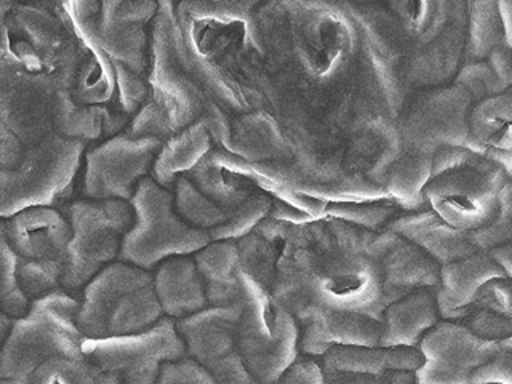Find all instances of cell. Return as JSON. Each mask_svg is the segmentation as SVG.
Instances as JSON below:
<instances>
[{
  "label": "cell",
  "mask_w": 512,
  "mask_h": 384,
  "mask_svg": "<svg viewBox=\"0 0 512 384\" xmlns=\"http://www.w3.org/2000/svg\"><path fill=\"white\" fill-rule=\"evenodd\" d=\"M394 232L335 218L292 224L280 245L271 293L298 322L314 312H354L380 322L392 303L384 255Z\"/></svg>",
  "instance_id": "obj_1"
},
{
  "label": "cell",
  "mask_w": 512,
  "mask_h": 384,
  "mask_svg": "<svg viewBox=\"0 0 512 384\" xmlns=\"http://www.w3.org/2000/svg\"><path fill=\"white\" fill-rule=\"evenodd\" d=\"M511 175L492 160L463 146H445L432 156L424 204L458 231L482 228L500 208Z\"/></svg>",
  "instance_id": "obj_2"
},
{
  "label": "cell",
  "mask_w": 512,
  "mask_h": 384,
  "mask_svg": "<svg viewBox=\"0 0 512 384\" xmlns=\"http://www.w3.org/2000/svg\"><path fill=\"white\" fill-rule=\"evenodd\" d=\"M162 317L152 271L124 261L101 269L79 295L77 327L84 338L140 333Z\"/></svg>",
  "instance_id": "obj_3"
},
{
  "label": "cell",
  "mask_w": 512,
  "mask_h": 384,
  "mask_svg": "<svg viewBox=\"0 0 512 384\" xmlns=\"http://www.w3.org/2000/svg\"><path fill=\"white\" fill-rule=\"evenodd\" d=\"M77 311L79 298L61 288L31 300L26 314L12 319L2 341L0 376L26 380L47 360L85 359Z\"/></svg>",
  "instance_id": "obj_4"
},
{
  "label": "cell",
  "mask_w": 512,
  "mask_h": 384,
  "mask_svg": "<svg viewBox=\"0 0 512 384\" xmlns=\"http://www.w3.org/2000/svg\"><path fill=\"white\" fill-rule=\"evenodd\" d=\"M240 316L237 344L255 384H274L300 356V325L271 290L239 269Z\"/></svg>",
  "instance_id": "obj_5"
},
{
  "label": "cell",
  "mask_w": 512,
  "mask_h": 384,
  "mask_svg": "<svg viewBox=\"0 0 512 384\" xmlns=\"http://www.w3.org/2000/svg\"><path fill=\"white\" fill-rule=\"evenodd\" d=\"M84 154V141L56 132L26 149L20 164L0 170V220L63 202L71 194Z\"/></svg>",
  "instance_id": "obj_6"
},
{
  "label": "cell",
  "mask_w": 512,
  "mask_h": 384,
  "mask_svg": "<svg viewBox=\"0 0 512 384\" xmlns=\"http://www.w3.org/2000/svg\"><path fill=\"white\" fill-rule=\"evenodd\" d=\"M130 205L133 223L122 240L119 261L154 271L167 258L194 255L212 242L208 232L192 228L176 213L173 192L151 176L136 186Z\"/></svg>",
  "instance_id": "obj_7"
},
{
  "label": "cell",
  "mask_w": 512,
  "mask_h": 384,
  "mask_svg": "<svg viewBox=\"0 0 512 384\" xmlns=\"http://www.w3.org/2000/svg\"><path fill=\"white\" fill-rule=\"evenodd\" d=\"M71 239L64 252L61 290L80 292L108 264L119 260L120 247L133 223L127 200L79 199L68 207Z\"/></svg>",
  "instance_id": "obj_8"
},
{
  "label": "cell",
  "mask_w": 512,
  "mask_h": 384,
  "mask_svg": "<svg viewBox=\"0 0 512 384\" xmlns=\"http://www.w3.org/2000/svg\"><path fill=\"white\" fill-rule=\"evenodd\" d=\"M5 226L29 300L61 288L64 252L71 239L68 216L55 207L28 208L5 220Z\"/></svg>",
  "instance_id": "obj_9"
},
{
  "label": "cell",
  "mask_w": 512,
  "mask_h": 384,
  "mask_svg": "<svg viewBox=\"0 0 512 384\" xmlns=\"http://www.w3.org/2000/svg\"><path fill=\"white\" fill-rule=\"evenodd\" d=\"M82 354L93 367L116 376L120 384H154L160 367L186 356V348L175 320L164 316L140 333L84 338Z\"/></svg>",
  "instance_id": "obj_10"
},
{
  "label": "cell",
  "mask_w": 512,
  "mask_h": 384,
  "mask_svg": "<svg viewBox=\"0 0 512 384\" xmlns=\"http://www.w3.org/2000/svg\"><path fill=\"white\" fill-rule=\"evenodd\" d=\"M164 141L116 135L85 152L82 194L85 199L130 202L140 181L151 173Z\"/></svg>",
  "instance_id": "obj_11"
},
{
  "label": "cell",
  "mask_w": 512,
  "mask_h": 384,
  "mask_svg": "<svg viewBox=\"0 0 512 384\" xmlns=\"http://www.w3.org/2000/svg\"><path fill=\"white\" fill-rule=\"evenodd\" d=\"M508 346H512V338L482 340L460 322L440 319L416 348L421 356L416 384H469L477 367Z\"/></svg>",
  "instance_id": "obj_12"
},
{
  "label": "cell",
  "mask_w": 512,
  "mask_h": 384,
  "mask_svg": "<svg viewBox=\"0 0 512 384\" xmlns=\"http://www.w3.org/2000/svg\"><path fill=\"white\" fill-rule=\"evenodd\" d=\"M240 304L202 311L176 320L186 356L196 360L218 384H255L248 375L237 344Z\"/></svg>",
  "instance_id": "obj_13"
},
{
  "label": "cell",
  "mask_w": 512,
  "mask_h": 384,
  "mask_svg": "<svg viewBox=\"0 0 512 384\" xmlns=\"http://www.w3.org/2000/svg\"><path fill=\"white\" fill-rule=\"evenodd\" d=\"M176 16L172 0H157V16L152 31V85L156 104L167 117L173 135L199 117V93L186 77L176 45Z\"/></svg>",
  "instance_id": "obj_14"
},
{
  "label": "cell",
  "mask_w": 512,
  "mask_h": 384,
  "mask_svg": "<svg viewBox=\"0 0 512 384\" xmlns=\"http://www.w3.org/2000/svg\"><path fill=\"white\" fill-rule=\"evenodd\" d=\"M186 176L202 196L229 216L263 191L253 164L220 146L210 149Z\"/></svg>",
  "instance_id": "obj_15"
},
{
  "label": "cell",
  "mask_w": 512,
  "mask_h": 384,
  "mask_svg": "<svg viewBox=\"0 0 512 384\" xmlns=\"http://www.w3.org/2000/svg\"><path fill=\"white\" fill-rule=\"evenodd\" d=\"M300 354L320 359L338 346H376L380 343L378 320L354 312L322 311L298 322Z\"/></svg>",
  "instance_id": "obj_16"
},
{
  "label": "cell",
  "mask_w": 512,
  "mask_h": 384,
  "mask_svg": "<svg viewBox=\"0 0 512 384\" xmlns=\"http://www.w3.org/2000/svg\"><path fill=\"white\" fill-rule=\"evenodd\" d=\"M386 229L420 248L439 268L477 252L468 232L448 226L429 208L405 215L400 212Z\"/></svg>",
  "instance_id": "obj_17"
},
{
  "label": "cell",
  "mask_w": 512,
  "mask_h": 384,
  "mask_svg": "<svg viewBox=\"0 0 512 384\" xmlns=\"http://www.w3.org/2000/svg\"><path fill=\"white\" fill-rule=\"evenodd\" d=\"M509 277L490 258L487 252L477 250L463 260L440 266L436 303L442 320H458L464 309L474 300L477 290L495 277Z\"/></svg>",
  "instance_id": "obj_18"
},
{
  "label": "cell",
  "mask_w": 512,
  "mask_h": 384,
  "mask_svg": "<svg viewBox=\"0 0 512 384\" xmlns=\"http://www.w3.org/2000/svg\"><path fill=\"white\" fill-rule=\"evenodd\" d=\"M152 282L164 316L175 322L208 308L204 280L192 255L162 261L152 271Z\"/></svg>",
  "instance_id": "obj_19"
},
{
  "label": "cell",
  "mask_w": 512,
  "mask_h": 384,
  "mask_svg": "<svg viewBox=\"0 0 512 384\" xmlns=\"http://www.w3.org/2000/svg\"><path fill=\"white\" fill-rule=\"evenodd\" d=\"M436 293L421 288L389 304L381 314L380 346L418 348L423 336L439 322Z\"/></svg>",
  "instance_id": "obj_20"
},
{
  "label": "cell",
  "mask_w": 512,
  "mask_h": 384,
  "mask_svg": "<svg viewBox=\"0 0 512 384\" xmlns=\"http://www.w3.org/2000/svg\"><path fill=\"white\" fill-rule=\"evenodd\" d=\"M204 280L208 306L224 308L239 303V250L236 240H212L192 255Z\"/></svg>",
  "instance_id": "obj_21"
},
{
  "label": "cell",
  "mask_w": 512,
  "mask_h": 384,
  "mask_svg": "<svg viewBox=\"0 0 512 384\" xmlns=\"http://www.w3.org/2000/svg\"><path fill=\"white\" fill-rule=\"evenodd\" d=\"M212 149V136L204 120H196L170 136L160 146L151 168V178L172 191L178 176L186 175Z\"/></svg>",
  "instance_id": "obj_22"
},
{
  "label": "cell",
  "mask_w": 512,
  "mask_h": 384,
  "mask_svg": "<svg viewBox=\"0 0 512 384\" xmlns=\"http://www.w3.org/2000/svg\"><path fill=\"white\" fill-rule=\"evenodd\" d=\"M324 373H383L386 370L415 372L421 356L416 348H384L376 346H338L319 359Z\"/></svg>",
  "instance_id": "obj_23"
},
{
  "label": "cell",
  "mask_w": 512,
  "mask_h": 384,
  "mask_svg": "<svg viewBox=\"0 0 512 384\" xmlns=\"http://www.w3.org/2000/svg\"><path fill=\"white\" fill-rule=\"evenodd\" d=\"M56 133L71 138V140L87 141L98 140L101 135H111L119 130V125L114 124V117L109 116L108 111L98 106L77 108L72 103L71 96L66 90L56 93L55 103Z\"/></svg>",
  "instance_id": "obj_24"
},
{
  "label": "cell",
  "mask_w": 512,
  "mask_h": 384,
  "mask_svg": "<svg viewBox=\"0 0 512 384\" xmlns=\"http://www.w3.org/2000/svg\"><path fill=\"white\" fill-rule=\"evenodd\" d=\"M82 44L90 52V56L85 63L80 64L76 100L87 106L106 103L116 92V72H114L111 56L104 53L98 45L90 42H82Z\"/></svg>",
  "instance_id": "obj_25"
},
{
  "label": "cell",
  "mask_w": 512,
  "mask_h": 384,
  "mask_svg": "<svg viewBox=\"0 0 512 384\" xmlns=\"http://www.w3.org/2000/svg\"><path fill=\"white\" fill-rule=\"evenodd\" d=\"M172 192L176 213L192 228L208 232L229 220V213L202 196L186 175L176 178Z\"/></svg>",
  "instance_id": "obj_26"
},
{
  "label": "cell",
  "mask_w": 512,
  "mask_h": 384,
  "mask_svg": "<svg viewBox=\"0 0 512 384\" xmlns=\"http://www.w3.org/2000/svg\"><path fill=\"white\" fill-rule=\"evenodd\" d=\"M29 300L18 279V261L7 239L5 220H0V311L18 319L28 311Z\"/></svg>",
  "instance_id": "obj_27"
},
{
  "label": "cell",
  "mask_w": 512,
  "mask_h": 384,
  "mask_svg": "<svg viewBox=\"0 0 512 384\" xmlns=\"http://www.w3.org/2000/svg\"><path fill=\"white\" fill-rule=\"evenodd\" d=\"M96 367L85 359L47 360L29 373L24 384H98Z\"/></svg>",
  "instance_id": "obj_28"
},
{
  "label": "cell",
  "mask_w": 512,
  "mask_h": 384,
  "mask_svg": "<svg viewBox=\"0 0 512 384\" xmlns=\"http://www.w3.org/2000/svg\"><path fill=\"white\" fill-rule=\"evenodd\" d=\"M469 239L482 252L511 242V183L504 188L500 208L493 220L488 221L482 228L469 232Z\"/></svg>",
  "instance_id": "obj_29"
},
{
  "label": "cell",
  "mask_w": 512,
  "mask_h": 384,
  "mask_svg": "<svg viewBox=\"0 0 512 384\" xmlns=\"http://www.w3.org/2000/svg\"><path fill=\"white\" fill-rule=\"evenodd\" d=\"M154 384H218V381L196 360L184 356L173 362H165Z\"/></svg>",
  "instance_id": "obj_30"
},
{
  "label": "cell",
  "mask_w": 512,
  "mask_h": 384,
  "mask_svg": "<svg viewBox=\"0 0 512 384\" xmlns=\"http://www.w3.org/2000/svg\"><path fill=\"white\" fill-rule=\"evenodd\" d=\"M114 72H116V87L119 90L120 108L127 114L140 111L148 98V88L136 72L128 69L119 61L112 60Z\"/></svg>",
  "instance_id": "obj_31"
},
{
  "label": "cell",
  "mask_w": 512,
  "mask_h": 384,
  "mask_svg": "<svg viewBox=\"0 0 512 384\" xmlns=\"http://www.w3.org/2000/svg\"><path fill=\"white\" fill-rule=\"evenodd\" d=\"M127 135L133 138H157L165 141L173 135V132L162 109L157 106L156 101H152L144 104L138 111Z\"/></svg>",
  "instance_id": "obj_32"
},
{
  "label": "cell",
  "mask_w": 512,
  "mask_h": 384,
  "mask_svg": "<svg viewBox=\"0 0 512 384\" xmlns=\"http://www.w3.org/2000/svg\"><path fill=\"white\" fill-rule=\"evenodd\" d=\"M324 384H416L415 372L386 370L383 373H325Z\"/></svg>",
  "instance_id": "obj_33"
},
{
  "label": "cell",
  "mask_w": 512,
  "mask_h": 384,
  "mask_svg": "<svg viewBox=\"0 0 512 384\" xmlns=\"http://www.w3.org/2000/svg\"><path fill=\"white\" fill-rule=\"evenodd\" d=\"M469 384H512V346L477 367Z\"/></svg>",
  "instance_id": "obj_34"
},
{
  "label": "cell",
  "mask_w": 512,
  "mask_h": 384,
  "mask_svg": "<svg viewBox=\"0 0 512 384\" xmlns=\"http://www.w3.org/2000/svg\"><path fill=\"white\" fill-rule=\"evenodd\" d=\"M488 255L495 261L506 276L512 277V244L500 245V247L490 248L487 250Z\"/></svg>",
  "instance_id": "obj_35"
},
{
  "label": "cell",
  "mask_w": 512,
  "mask_h": 384,
  "mask_svg": "<svg viewBox=\"0 0 512 384\" xmlns=\"http://www.w3.org/2000/svg\"><path fill=\"white\" fill-rule=\"evenodd\" d=\"M10 324H12V319L0 311V346H2V341H4L5 335L8 333Z\"/></svg>",
  "instance_id": "obj_36"
},
{
  "label": "cell",
  "mask_w": 512,
  "mask_h": 384,
  "mask_svg": "<svg viewBox=\"0 0 512 384\" xmlns=\"http://www.w3.org/2000/svg\"><path fill=\"white\" fill-rule=\"evenodd\" d=\"M0 384H24V380H15V378H4V376H0Z\"/></svg>",
  "instance_id": "obj_37"
},
{
  "label": "cell",
  "mask_w": 512,
  "mask_h": 384,
  "mask_svg": "<svg viewBox=\"0 0 512 384\" xmlns=\"http://www.w3.org/2000/svg\"><path fill=\"white\" fill-rule=\"evenodd\" d=\"M504 2H508V0H504Z\"/></svg>",
  "instance_id": "obj_38"
}]
</instances>
